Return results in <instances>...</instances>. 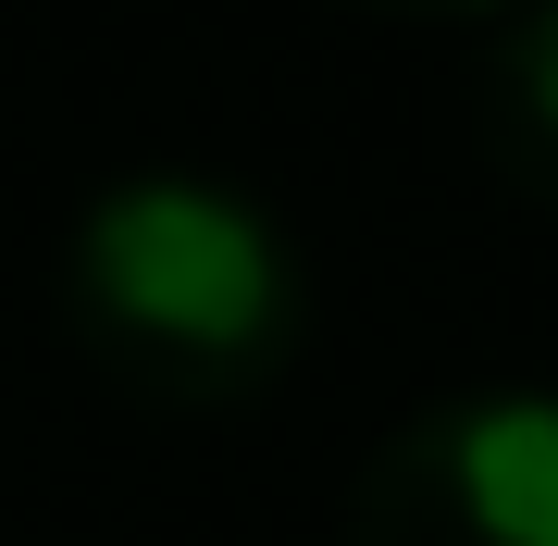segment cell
Here are the masks:
<instances>
[{"instance_id": "3957f363", "label": "cell", "mask_w": 558, "mask_h": 546, "mask_svg": "<svg viewBox=\"0 0 558 546\" xmlns=\"http://www.w3.org/2000/svg\"><path fill=\"white\" fill-rule=\"evenodd\" d=\"M484 162L558 211V0H521L484 38Z\"/></svg>"}, {"instance_id": "7a4b0ae2", "label": "cell", "mask_w": 558, "mask_h": 546, "mask_svg": "<svg viewBox=\"0 0 558 546\" xmlns=\"http://www.w3.org/2000/svg\"><path fill=\"white\" fill-rule=\"evenodd\" d=\"M336 546H558V398L472 385L360 460Z\"/></svg>"}, {"instance_id": "277c9868", "label": "cell", "mask_w": 558, "mask_h": 546, "mask_svg": "<svg viewBox=\"0 0 558 546\" xmlns=\"http://www.w3.org/2000/svg\"><path fill=\"white\" fill-rule=\"evenodd\" d=\"M360 13H398V25H497L521 0H360Z\"/></svg>"}, {"instance_id": "6da1fadb", "label": "cell", "mask_w": 558, "mask_h": 546, "mask_svg": "<svg viewBox=\"0 0 558 546\" xmlns=\"http://www.w3.org/2000/svg\"><path fill=\"white\" fill-rule=\"evenodd\" d=\"M62 324L124 398L236 410L299 361L311 274L274 199L161 162V174H112L62 223Z\"/></svg>"}]
</instances>
